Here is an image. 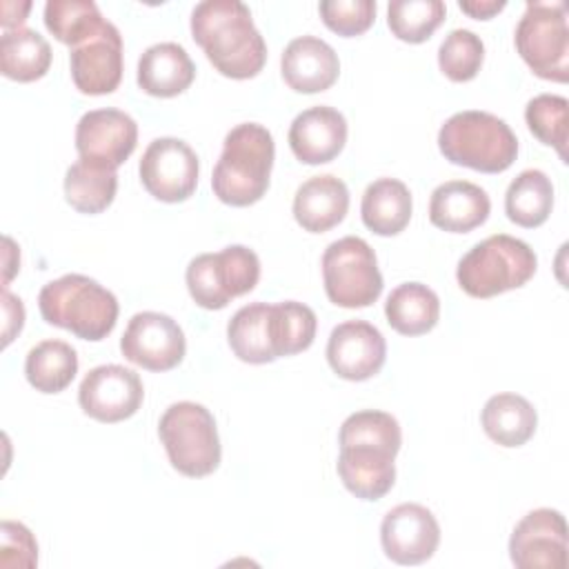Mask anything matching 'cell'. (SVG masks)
I'll list each match as a JSON object with an SVG mask.
<instances>
[{
	"label": "cell",
	"instance_id": "cell-12",
	"mask_svg": "<svg viewBox=\"0 0 569 569\" xmlns=\"http://www.w3.org/2000/svg\"><path fill=\"white\" fill-rule=\"evenodd\" d=\"M144 398V387L133 369L122 365L93 367L80 382L78 402L98 422H120L131 418Z\"/></svg>",
	"mask_w": 569,
	"mask_h": 569
},
{
	"label": "cell",
	"instance_id": "cell-24",
	"mask_svg": "<svg viewBox=\"0 0 569 569\" xmlns=\"http://www.w3.org/2000/svg\"><path fill=\"white\" fill-rule=\"evenodd\" d=\"M413 211L411 191L402 180L396 178H378L373 180L360 202V216L369 231L378 236H396L400 233Z\"/></svg>",
	"mask_w": 569,
	"mask_h": 569
},
{
	"label": "cell",
	"instance_id": "cell-19",
	"mask_svg": "<svg viewBox=\"0 0 569 569\" xmlns=\"http://www.w3.org/2000/svg\"><path fill=\"white\" fill-rule=\"evenodd\" d=\"M280 71L289 89L298 93H318L338 80L340 60L329 42L316 36H300L284 47Z\"/></svg>",
	"mask_w": 569,
	"mask_h": 569
},
{
	"label": "cell",
	"instance_id": "cell-4",
	"mask_svg": "<svg viewBox=\"0 0 569 569\" xmlns=\"http://www.w3.org/2000/svg\"><path fill=\"white\" fill-rule=\"evenodd\" d=\"M438 149L451 162L482 173L507 171L518 158L511 127L489 111H458L438 131Z\"/></svg>",
	"mask_w": 569,
	"mask_h": 569
},
{
	"label": "cell",
	"instance_id": "cell-27",
	"mask_svg": "<svg viewBox=\"0 0 569 569\" xmlns=\"http://www.w3.org/2000/svg\"><path fill=\"white\" fill-rule=\"evenodd\" d=\"M385 316L393 331L422 336L438 325L440 300L436 291L422 282H402L387 296Z\"/></svg>",
	"mask_w": 569,
	"mask_h": 569
},
{
	"label": "cell",
	"instance_id": "cell-25",
	"mask_svg": "<svg viewBox=\"0 0 569 569\" xmlns=\"http://www.w3.org/2000/svg\"><path fill=\"white\" fill-rule=\"evenodd\" d=\"M480 422L485 433L500 447H520L536 433L538 413L525 396L496 393L485 402Z\"/></svg>",
	"mask_w": 569,
	"mask_h": 569
},
{
	"label": "cell",
	"instance_id": "cell-26",
	"mask_svg": "<svg viewBox=\"0 0 569 569\" xmlns=\"http://www.w3.org/2000/svg\"><path fill=\"white\" fill-rule=\"evenodd\" d=\"M227 340L242 362L267 365L278 360L271 340V305L251 302L240 307L227 325Z\"/></svg>",
	"mask_w": 569,
	"mask_h": 569
},
{
	"label": "cell",
	"instance_id": "cell-28",
	"mask_svg": "<svg viewBox=\"0 0 569 569\" xmlns=\"http://www.w3.org/2000/svg\"><path fill=\"white\" fill-rule=\"evenodd\" d=\"M51 67L49 42L29 27L9 29L0 38V71L16 82L40 80Z\"/></svg>",
	"mask_w": 569,
	"mask_h": 569
},
{
	"label": "cell",
	"instance_id": "cell-15",
	"mask_svg": "<svg viewBox=\"0 0 569 569\" xmlns=\"http://www.w3.org/2000/svg\"><path fill=\"white\" fill-rule=\"evenodd\" d=\"M387 358V342L378 327L367 320H347L331 329L327 360L333 373L345 380L362 382L373 378Z\"/></svg>",
	"mask_w": 569,
	"mask_h": 569
},
{
	"label": "cell",
	"instance_id": "cell-36",
	"mask_svg": "<svg viewBox=\"0 0 569 569\" xmlns=\"http://www.w3.org/2000/svg\"><path fill=\"white\" fill-rule=\"evenodd\" d=\"M567 98L556 93H540L525 107L529 131L547 147H553L562 162H567Z\"/></svg>",
	"mask_w": 569,
	"mask_h": 569
},
{
	"label": "cell",
	"instance_id": "cell-32",
	"mask_svg": "<svg viewBox=\"0 0 569 569\" xmlns=\"http://www.w3.org/2000/svg\"><path fill=\"white\" fill-rule=\"evenodd\" d=\"M104 24L107 20L91 0H49L44 4V27L71 49L96 36Z\"/></svg>",
	"mask_w": 569,
	"mask_h": 569
},
{
	"label": "cell",
	"instance_id": "cell-3",
	"mask_svg": "<svg viewBox=\"0 0 569 569\" xmlns=\"http://www.w3.org/2000/svg\"><path fill=\"white\" fill-rule=\"evenodd\" d=\"M44 322L67 329L82 340L107 338L118 320V298L82 273H67L47 282L38 293Z\"/></svg>",
	"mask_w": 569,
	"mask_h": 569
},
{
	"label": "cell",
	"instance_id": "cell-31",
	"mask_svg": "<svg viewBox=\"0 0 569 569\" xmlns=\"http://www.w3.org/2000/svg\"><path fill=\"white\" fill-rule=\"evenodd\" d=\"M78 373V353L64 340H42L29 349L24 376L40 393L64 391Z\"/></svg>",
	"mask_w": 569,
	"mask_h": 569
},
{
	"label": "cell",
	"instance_id": "cell-22",
	"mask_svg": "<svg viewBox=\"0 0 569 569\" xmlns=\"http://www.w3.org/2000/svg\"><path fill=\"white\" fill-rule=\"evenodd\" d=\"M347 211L349 189L331 173L305 180L293 196V218L309 233L333 229L345 220Z\"/></svg>",
	"mask_w": 569,
	"mask_h": 569
},
{
	"label": "cell",
	"instance_id": "cell-13",
	"mask_svg": "<svg viewBox=\"0 0 569 569\" xmlns=\"http://www.w3.org/2000/svg\"><path fill=\"white\" fill-rule=\"evenodd\" d=\"M509 558L518 569H565V516L549 507H540L522 516L509 538Z\"/></svg>",
	"mask_w": 569,
	"mask_h": 569
},
{
	"label": "cell",
	"instance_id": "cell-35",
	"mask_svg": "<svg viewBox=\"0 0 569 569\" xmlns=\"http://www.w3.org/2000/svg\"><path fill=\"white\" fill-rule=\"evenodd\" d=\"M338 442H340V447L373 445V447H382L398 456L400 445H402V431H400L398 420L391 413L378 411V409H362V411L351 413L342 422Z\"/></svg>",
	"mask_w": 569,
	"mask_h": 569
},
{
	"label": "cell",
	"instance_id": "cell-20",
	"mask_svg": "<svg viewBox=\"0 0 569 569\" xmlns=\"http://www.w3.org/2000/svg\"><path fill=\"white\" fill-rule=\"evenodd\" d=\"M396 453L373 445L340 447L338 476L360 500H380L396 482Z\"/></svg>",
	"mask_w": 569,
	"mask_h": 569
},
{
	"label": "cell",
	"instance_id": "cell-7",
	"mask_svg": "<svg viewBox=\"0 0 569 569\" xmlns=\"http://www.w3.org/2000/svg\"><path fill=\"white\" fill-rule=\"evenodd\" d=\"M516 49L542 80H569V27L565 2L529 0L516 27Z\"/></svg>",
	"mask_w": 569,
	"mask_h": 569
},
{
	"label": "cell",
	"instance_id": "cell-16",
	"mask_svg": "<svg viewBox=\"0 0 569 569\" xmlns=\"http://www.w3.org/2000/svg\"><path fill=\"white\" fill-rule=\"evenodd\" d=\"M138 144L136 120L120 109L87 111L76 124V151L84 160H93L118 169Z\"/></svg>",
	"mask_w": 569,
	"mask_h": 569
},
{
	"label": "cell",
	"instance_id": "cell-33",
	"mask_svg": "<svg viewBox=\"0 0 569 569\" xmlns=\"http://www.w3.org/2000/svg\"><path fill=\"white\" fill-rule=\"evenodd\" d=\"M316 327L318 318L311 307L296 300L271 305V340L276 358L309 349L316 338Z\"/></svg>",
	"mask_w": 569,
	"mask_h": 569
},
{
	"label": "cell",
	"instance_id": "cell-8",
	"mask_svg": "<svg viewBox=\"0 0 569 569\" xmlns=\"http://www.w3.org/2000/svg\"><path fill=\"white\" fill-rule=\"evenodd\" d=\"M187 289L202 309H224L249 293L260 280V260L244 244H229L218 253H200L187 264Z\"/></svg>",
	"mask_w": 569,
	"mask_h": 569
},
{
	"label": "cell",
	"instance_id": "cell-29",
	"mask_svg": "<svg viewBox=\"0 0 569 569\" xmlns=\"http://www.w3.org/2000/svg\"><path fill=\"white\" fill-rule=\"evenodd\" d=\"M118 191L116 169L78 158L64 173V198L80 213L104 211Z\"/></svg>",
	"mask_w": 569,
	"mask_h": 569
},
{
	"label": "cell",
	"instance_id": "cell-21",
	"mask_svg": "<svg viewBox=\"0 0 569 569\" xmlns=\"http://www.w3.org/2000/svg\"><path fill=\"white\" fill-rule=\"evenodd\" d=\"M491 200L487 191L469 180H449L438 184L429 198V220L433 227L451 233H467L489 218Z\"/></svg>",
	"mask_w": 569,
	"mask_h": 569
},
{
	"label": "cell",
	"instance_id": "cell-40",
	"mask_svg": "<svg viewBox=\"0 0 569 569\" xmlns=\"http://www.w3.org/2000/svg\"><path fill=\"white\" fill-rule=\"evenodd\" d=\"M2 311H4V347L11 342V338L16 333H20L22 325H24V307L22 300L16 298L13 293L7 291V287L2 289Z\"/></svg>",
	"mask_w": 569,
	"mask_h": 569
},
{
	"label": "cell",
	"instance_id": "cell-34",
	"mask_svg": "<svg viewBox=\"0 0 569 569\" xmlns=\"http://www.w3.org/2000/svg\"><path fill=\"white\" fill-rule=\"evenodd\" d=\"M445 13L442 0H393L387 7V24L398 40L420 44L442 24Z\"/></svg>",
	"mask_w": 569,
	"mask_h": 569
},
{
	"label": "cell",
	"instance_id": "cell-37",
	"mask_svg": "<svg viewBox=\"0 0 569 569\" xmlns=\"http://www.w3.org/2000/svg\"><path fill=\"white\" fill-rule=\"evenodd\" d=\"M485 60V44L480 36L469 29H453L438 49V67L453 82L473 80Z\"/></svg>",
	"mask_w": 569,
	"mask_h": 569
},
{
	"label": "cell",
	"instance_id": "cell-17",
	"mask_svg": "<svg viewBox=\"0 0 569 569\" xmlns=\"http://www.w3.org/2000/svg\"><path fill=\"white\" fill-rule=\"evenodd\" d=\"M71 80L87 96H104L118 89L122 80V36L113 22L73 47L69 53Z\"/></svg>",
	"mask_w": 569,
	"mask_h": 569
},
{
	"label": "cell",
	"instance_id": "cell-6",
	"mask_svg": "<svg viewBox=\"0 0 569 569\" xmlns=\"http://www.w3.org/2000/svg\"><path fill=\"white\" fill-rule=\"evenodd\" d=\"M158 436L171 467L182 476L202 478L218 469L222 456L218 427L204 405L173 402L158 422Z\"/></svg>",
	"mask_w": 569,
	"mask_h": 569
},
{
	"label": "cell",
	"instance_id": "cell-23",
	"mask_svg": "<svg viewBox=\"0 0 569 569\" xmlns=\"http://www.w3.org/2000/svg\"><path fill=\"white\" fill-rule=\"evenodd\" d=\"M196 64L178 42H158L138 60V87L156 98H173L191 87Z\"/></svg>",
	"mask_w": 569,
	"mask_h": 569
},
{
	"label": "cell",
	"instance_id": "cell-30",
	"mask_svg": "<svg viewBox=\"0 0 569 569\" xmlns=\"http://www.w3.org/2000/svg\"><path fill=\"white\" fill-rule=\"evenodd\" d=\"M553 209V184L540 169L520 171L507 187L505 213L525 229L540 227Z\"/></svg>",
	"mask_w": 569,
	"mask_h": 569
},
{
	"label": "cell",
	"instance_id": "cell-18",
	"mask_svg": "<svg viewBox=\"0 0 569 569\" xmlns=\"http://www.w3.org/2000/svg\"><path fill=\"white\" fill-rule=\"evenodd\" d=\"M347 142L345 116L327 104L300 111L289 127V147L305 164H325L340 156Z\"/></svg>",
	"mask_w": 569,
	"mask_h": 569
},
{
	"label": "cell",
	"instance_id": "cell-41",
	"mask_svg": "<svg viewBox=\"0 0 569 569\" xmlns=\"http://www.w3.org/2000/svg\"><path fill=\"white\" fill-rule=\"evenodd\" d=\"M458 7L476 20H489L496 13H500L507 7V2L505 0H460Z\"/></svg>",
	"mask_w": 569,
	"mask_h": 569
},
{
	"label": "cell",
	"instance_id": "cell-9",
	"mask_svg": "<svg viewBox=\"0 0 569 569\" xmlns=\"http://www.w3.org/2000/svg\"><path fill=\"white\" fill-rule=\"evenodd\" d=\"M325 293L336 307L362 309L382 293V273L373 249L358 236L333 240L322 253Z\"/></svg>",
	"mask_w": 569,
	"mask_h": 569
},
{
	"label": "cell",
	"instance_id": "cell-11",
	"mask_svg": "<svg viewBox=\"0 0 569 569\" xmlns=\"http://www.w3.org/2000/svg\"><path fill=\"white\" fill-rule=\"evenodd\" d=\"M122 356L149 371H169L178 367L187 351L180 325L160 311H140L131 316L122 338Z\"/></svg>",
	"mask_w": 569,
	"mask_h": 569
},
{
	"label": "cell",
	"instance_id": "cell-5",
	"mask_svg": "<svg viewBox=\"0 0 569 569\" xmlns=\"http://www.w3.org/2000/svg\"><path fill=\"white\" fill-rule=\"evenodd\" d=\"M536 267L538 258L525 240L496 233L473 244L460 258L456 280L471 298H493L527 284Z\"/></svg>",
	"mask_w": 569,
	"mask_h": 569
},
{
	"label": "cell",
	"instance_id": "cell-14",
	"mask_svg": "<svg viewBox=\"0 0 569 569\" xmlns=\"http://www.w3.org/2000/svg\"><path fill=\"white\" fill-rule=\"evenodd\" d=\"M380 542L396 565H422L440 545V525L427 507L402 502L382 518Z\"/></svg>",
	"mask_w": 569,
	"mask_h": 569
},
{
	"label": "cell",
	"instance_id": "cell-1",
	"mask_svg": "<svg viewBox=\"0 0 569 569\" xmlns=\"http://www.w3.org/2000/svg\"><path fill=\"white\" fill-rule=\"evenodd\" d=\"M191 36L207 60L227 78L247 80L262 71L267 42L240 0H204L191 11Z\"/></svg>",
	"mask_w": 569,
	"mask_h": 569
},
{
	"label": "cell",
	"instance_id": "cell-10",
	"mask_svg": "<svg viewBox=\"0 0 569 569\" xmlns=\"http://www.w3.org/2000/svg\"><path fill=\"white\" fill-rule=\"evenodd\" d=\"M142 187L160 202H182L198 187V156L180 138H156L138 164Z\"/></svg>",
	"mask_w": 569,
	"mask_h": 569
},
{
	"label": "cell",
	"instance_id": "cell-2",
	"mask_svg": "<svg viewBox=\"0 0 569 569\" xmlns=\"http://www.w3.org/2000/svg\"><path fill=\"white\" fill-rule=\"evenodd\" d=\"M276 144L267 127L258 122L236 124L222 142V153L213 167L211 189L216 198L231 207L258 202L267 189L273 169Z\"/></svg>",
	"mask_w": 569,
	"mask_h": 569
},
{
	"label": "cell",
	"instance_id": "cell-42",
	"mask_svg": "<svg viewBox=\"0 0 569 569\" xmlns=\"http://www.w3.org/2000/svg\"><path fill=\"white\" fill-rule=\"evenodd\" d=\"M31 9V2H4L2 4V18H0V24L4 27V31L9 29H20L22 22L27 20V13Z\"/></svg>",
	"mask_w": 569,
	"mask_h": 569
},
{
	"label": "cell",
	"instance_id": "cell-38",
	"mask_svg": "<svg viewBox=\"0 0 569 569\" xmlns=\"http://www.w3.org/2000/svg\"><path fill=\"white\" fill-rule=\"evenodd\" d=\"M322 22L338 36L351 38L365 33L376 20L373 0H325L318 7Z\"/></svg>",
	"mask_w": 569,
	"mask_h": 569
},
{
	"label": "cell",
	"instance_id": "cell-39",
	"mask_svg": "<svg viewBox=\"0 0 569 569\" xmlns=\"http://www.w3.org/2000/svg\"><path fill=\"white\" fill-rule=\"evenodd\" d=\"M0 551L2 569H33L38 565V542L22 522L4 520L0 525Z\"/></svg>",
	"mask_w": 569,
	"mask_h": 569
}]
</instances>
